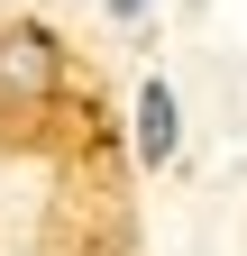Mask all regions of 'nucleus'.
<instances>
[{
    "instance_id": "3",
    "label": "nucleus",
    "mask_w": 247,
    "mask_h": 256,
    "mask_svg": "<svg viewBox=\"0 0 247 256\" xmlns=\"http://www.w3.org/2000/svg\"><path fill=\"white\" fill-rule=\"evenodd\" d=\"M110 10H119V18H138V10H146V0H110Z\"/></svg>"
},
{
    "instance_id": "2",
    "label": "nucleus",
    "mask_w": 247,
    "mask_h": 256,
    "mask_svg": "<svg viewBox=\"0 0 247 256\" xmlns=\"http://www.w3.org/2000/svg\"><path fill=\"white\" fill-rule=\"evenodd\" d=\"M138 156H146V165H165V156H174V92H165V82L138 92Z\"/></svg>"
},
{
    "instance_id": "1",
    "label": "nucleus",
    "mask_w": 247,
    "mask_h": 256,
    "mask_svg": "<svg viewBox=\"0 0 247 256\" xmlns=\"http://www.w3.org/2000/svg\"><path fill=\"white\" fill-rule=\"evenodd\" d=\"M55 82V46H46V28H0V92H46Z\"/></svg>"
}]
</instances>
